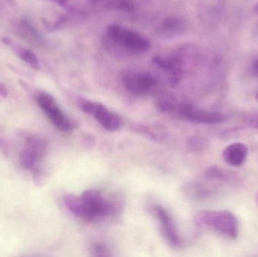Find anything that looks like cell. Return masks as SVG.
I'll list each match as a JSON object with an SVG mask.
<instances>
[{
	"instance_id": "cell-1",
	"label": "cell",
	"mask_w": 258,
	"mask_h": 257,
	"mask_svg": "<svg viewBox=\"0 0 258 257\" xmlns=\"http://www.w3.org/2000/svg\"><path fill=\"white\" fill-rule=\"evenodd\" d=\"M67 209L75 217L86 221L103 220L116 211L113 203L97 190H87L80 196L67 195L63 198Z\"/></svg>"
},
{
	"instance_id": "cell-2",
	"label": "cell",
	"mask_w": 258,
	"mask_h": 257,
	"mask_svg": "<svg viewBox=\"0 0 258 257\" xmlns=\"http://www.w3.org/2000/svg\"><path fill=\"white\" fill-rule=\"evenodd\" d=\"M158 109L162 113L172 114L187 122L195 123L221 124L227 120V116L218 112L203 110L189 103H179L171 96L159 101Z\"/></svg>"
},
{
	"instance_id": "cell-3",
	"label": "cell",
	"mask_w": 258,
	"mask_h": 257,
	"mask_svg": "<svg viewBox=\"0 0 258 257\" xmlns=\"http://www.w3.org/2000/svg\"><path fill=\"white\" fill-rule=\"evenodd\" d=\"M194 222L197 226L209 228L230 239H236L239 236V220L230 211H200L196 214Z\"/></svg>"
},
{
	"instance_id": "cell-4",
	"label": "cell",
	"mask_w": 258,
	"mask_h": 257,
	"mask_svg": "<svg viewBox=\"0 0 258 257\" xmlns=\"http://www.w3.org/2000/svg\"><path fill=\"white\" fill-rule=\"evenodd\" d=\"M106 36L110 43L132 54L149 51L150 42L139 33L119 24H110Z\"/></svg>"
},
{
	"instance_id": "cell-5",
	"label": "cell",
	"mask_w": 258,
	"mask_h": 257,
	"mask_svg": "<svg viewBox=\"0 0 258 257\" xmlns=\"http://www.w3.org/2000/svg\"><path fill=\"white\" fill-rule=\"evenodd\" d=\"M47 143L45 139L36 136H30L26 140L25 146L20 152L19 162L25 170L33 172L36 184H42V175L39 163L46 153Z\"/></svg>"
},
{
	"instance_id": "cell-6",
	"label": "cell",
	"mask_w": 258,
	"mask_h": 257,
	"mask_svg": "<svg viewBox=\"0 0 258 257\" xmlns=\"http://www.w3.org/2000/svg\"><path fill=\"white\" fill-rule=\"evenodd\" d=\"M80 107L85 113L93 116L107 131H118L123 126L122 119L102 104L85 100L80 103Z\"/></svg>"
},
{
	"instance_id": "cell-7",
	"label": "cell",
	"mask_w": 258,
	"mask_h": 257,
	"mask_svg": "<svg viewBox=\"0 0 258 257\" xmlns=\"http://www.w3.org/2000/svg\"><path fill=\"white\" fill-rule=\"evenodd\" d=\"M36 102L59 131L69 132L74 129V122L65 116L51 95L47 93L39 94L36 97Z\"/></svg>"
},
{
	"instance_id": "cell-8",
	"label": "cell",
	"mask_w": 258,
	"mask_h": 257,
	"mask_svg": "<svg viewBox=\"0 0 258 257\" xmlns=\"http://www.w3.org/2000/svg\"><path fill=\"white\" fill-rule=\"evenodd\" d=\"M122 81L126 90L136 95H148L159 84V80L153 74L137 71L124 74Z\"/></svg>"
},
{
	"instance_id": "cell-9",
	"label": "cell",
	"mask_w": 258,
	"mask_h": 257,
	"mask_svg": "<svg viewBox=\"0 0 258 257\" xmlns=\"http://www.w3.org/2000/svg\"><path fill=\"white\" fill-rule=\"evenodd\" d=\"M153 212L156 220L160 223L162 235L168 244L174 247H180L182 244L181 239L168 211L161 205H156L153 208Z\"/></svg>"
},
{
	"instance_id": "cell-10",
	"label": "cell",
	"mask_w": 258,
	"mask_h": 257,
	"mask_svg": "<svg viewBox=\"0 0 258 257\" xmlns=\"http://www.w3.org/2000/svg\"><path fill=\"white\" fill-rule=\"evenodd\" d=\"M152 61L168 75V81L173 85L178 84L183 72V60L180 56H156Z\"/></svg>"
},
{
	"instance_id": "cell-11",
	"label": "cell",
	"mask_w": 258,
	"mask_h": 257,
	"mask_svg": "<svg viewBox=\"0 0 258 257\" xmlns=\"http://www.w3.org/2000/svg\"><path fill=\"white\" fill-rule=\"evenodd\" d=\"M187 30V24L183 18L179 17H169L162 21L156 33L163 39H171L182 36Z\"/></svg>"
},
{
	"instance_id": "cell-12",
	"label": "cell",
	"mask_w": 258,
	"mask_h": 257,
	"mask_svg": "<svg viewBox=\"0 0 258 257\" xmlns=\"http://www.w3.org/2000/svg\"><path fill=\"white\" fill-rule=\"evenodd\" d=\"M248 148L242 143H233L229 145L223 152V158L229 165L240 167L246 161Z\"/></svg>"
},
{
	"instance_id": "cell-13",
	"label": "cell",
	"mask_w": 258,
	"mask_h": 257,
	"mask_svg": "<svg viewBox=\"0 0 258 257\" xmlns=\"http://www.w3.org/2000/svg\"><path fill=\"white\" fill-rule=\"evenodd\" d=\"M184 191L192 199L203 200L212 197L216 190L203 183L190 182L185 186Z\"/></svg>"
},
{
	"instance_id": "cell-14",
	"label": "cell",
	"mask_w": 258,
	"mask_h": 257,
	"mask_svg": "<svg viewBox=\"0 0 258 257\" xmlns=\"http://www.w3.org/2000/svg\"><path fill=\"white\" fill-rule=\"evenodd\" d=\"M92 4L103 9L132 12L135 6L131 0H92Z\"/></svg>"
},
{
	"instance_id": "cell-15",
	"label": "cell",
	"mask_w": 258,
	"mask_h": 257,
	"mask_svg": "<svg viewBox=\"0 0 258 257\" xmlns=\"http://www.w3.org/2000/svg\"><path fill=\"white\" fill-rule=\"evenodd\" d=\"M10 45L14 52L23 61L25 62L27 64L31 66L33 69H39L40 63H39V59H38L37 56L36 55V54L33 51L24 48V47L21 46V45L12 44V42H11Z\"/></svg>"
},
{
	"instance_id": "cell-16",
	"label": "cell",
	"mask_w": 258,
	"mask_h": 257,
	"mask_svg": "<svg viewBox=\"0 0 258 257\" xmlns=\"http://www.w3.org/2000/svg\"><path fill=\"white\" fill-rule=\"evenodd\" d=\"M204 176L206 179L210 181H218L221 182H230L236 178L233 172L221 168L218 166H211L208 167L205 172Z\"/></svg>"
},
{
	"instance_id": "cell-17",
	"label": "cell",
	"mask_w": 258,
	"mask_h": 257,
	"mask_svg": "<svg viewBox=\"0 0 258 257\" xmlns=\"http://www.w3.org/2000/svg\"><path fill=\"white\" fill-rule=\"evenodd\" d=\"M20 30L24 38L28 39L30 42H34L35 44H41L42 39H41L39 33L28 21H21L20 24Z\"/></svg>"
},
{
	"instance_id": "cell-18",
	"label": "cell",
	"mask_w": 258,
	"mask_h": 257,
	"mask_svg": "<svg viewBox=\"0 0 258 257\" xmlns=\"http://www.w3.org/2000/svg\"><path fill=\"white\" fill-rule=\"evenodd\" d=\"M188 147L194 152H203L209 147V142L207 139L201 136L194 135L189 137L186 141Z\"/></svg>"
},
{
	"instance_id": "cell-19",
	"label": "cell",
	"mask_w": 258,
	"mask_h": 257,
	"mask_svg": "<svg viewBox=\"0 0 258 257\" xmlns=\"http://www.w3.org/2000/svg\"><path fill=\"white\" fill-rule=\"evenodd\" d=\"M135 129L140 131L142 134L150 136L153 140H161L166 136L164 130H162L160 127L149 126V125H139Z\"/></svg>"
},
{
	"instance_id": "cell-20",
	"label": "cell",
	"mask_w": 258,
	"mask_h": 257,
	"mask_svg": "<svg viewBox=\"0 0 258 257\" xmlns=\"http://www.w3.org/2000/svg\"><path fill=\"white\" fill-rule=\"evenodd\" d=\"M245 125L254 129H258V113H251V114H245L242 116Z\"/></svg>"
},
{
	"instance_id": "cell-21",
	"label": "cell",
	"mask_w": 258,
	"mask_h": 257,
	"mask_svg": "<svg viewBox=\"0 0 258 257\" xmlns=\"http://www.w3.org/2000/svg\"><path fill=\"white\" fill-rule=\"evenodd\" d=\"M92 253L95 256H110L108 249L104 244H96L93 246Z\"/></svg>"
},
{
	"instance_id": "cell-22",
	"label": "cell",
	"mask_w": 258,
	"mask_h": 257,
	"mask_svg": "<svg viewBox=\"0 0 258 257\" xmlns=\"http://www.w3.org/2000/svg\"><path fill=\"white\" fill-rule=\"evenodd\" d=\"M8 95H9V92L7 88L3 83H0V98H7Z\"/></svg>"
},
{
	"instance_id": "cell-23",
	"label": "cell",
	"mask_w": 258,
	"mask_h": 257,
	"mask_svg": "<svg viewBox=\"0 0 258 257\" xmlns=\"http://www.w3.org/2000/svg\"><path fill=\"white\" fill-rule=\"evenodd\" d=\"M53 1L55 2L57 5L61 6V7H67L69 5L70 0H53Z\"/></svg>"
},
{
	"instance_id": "cell-24",
	"label": "cell",
	"mask_w": 258,
	"mask_h": 257,
	"mask_svg": "<svg viewBox=\"0 0 258 257\" xmlns=\"http://www.w3.org/2000/svg\"><path fill=\"white\" fill-rule=\"evenodd\" d=\"M252 71L254 75H258V59L253 64Z\"/></svg>"
},
{
	"instance_id": "cell-25",
	"label": "cell",
	"mask_w": 258,
	"mask_h": 257,
	"mask_svg": "<svg viewBox=\"0 0 258 257\" xmlns=\"http://www.w3.org/2000/svg\"><path fill=\"white\" fill-rule=\"evenodd\" d=\"M255 98H256V100H257V101L258 102V92H257V93H256Z\"/></svg>"
},
{
	"instance_id": "cell-26",
	"label": "cell",
	"mask_w": 258,
	"mask_h": 257,
	"mask_svg": "<svg viewBox=\"0 0 258 257\" xmlns=\"http://www.w3.org/2000/svg\"><path fill=\"white\" fill-rule=\"evenodd\" d=\"M256 9H257V12H258V5L257 6V7H256Z\"/></svg>"
},
{
	"instance_id": "cell-27",
	"label": "cell",
	"mask_w": 258,
	"mask_h": 257,
	"mask_svg": "<svg viewBox=\"0 0 258 257\" xmlns=\"http://www.w3.org/2000/svg\"><path fill=\"white\" fill-rule=\"evenodd\" d=\"M257 199H258V196H257Z\"/></svg>"
}]
</instances>
